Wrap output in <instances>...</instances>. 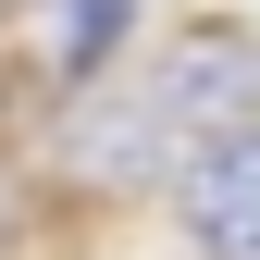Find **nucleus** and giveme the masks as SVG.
<instances>
[{
	"mask_svg": "<svg viewBox=\"0 0 260 260\" xmlns=\"http://www.w3.org/2000/svg\"><path fill=\"white\" fill-rule=\"evenodd\" d=\"M174 223H186V248H199V260H260V112L186 137Z\"/></svg>",
	"mask_w": 260,
	"mask_h": 260,
	"instance_id": "2",
	"label": "nucleus"
},
{
	"mask_svg": "<svg viewBox=\"0 0 260 260\" xmlns=\"http://www.w3.org/2000/svg\"><path fill=\"white\" fill-rule=\"evenodd\" d=\"M161 100H174L186 137H211V124H248L260 112V38L248 25H174V50H161Z\"/></svg>",
	"mask_w": 260,
	"mask_h": 260,
	"instance_id": "3",
	"label": "nucleus"
},
{
	"mask_svg": "<svg viewBox=\"0 0 260 260\" xmlns=\"http://www.w3.org/2000/svg\"><path fill=\"white\" fill-rule=\"evenodd\" d=\"M38 174L62 186V199H87V211L174 199V174H186V124H174L161 87H112V75H87V87H62V100H50Z\"/></svg>",
	"mask_w": 260,
	"mask_h": 260,
	"instance_id": "1",
	"label": "nucleus"
},
{
	"mask_svg": "<svg viewBox=\"0 0 260 260\" xmlns=\"http://www.w3.org/2000/svg\"><path fill=\"white\" fill-rule=\"evenodd\" d=\"M137 38V0H50V87L112 75V50Z\"/></svg>",
	"mask_w": 260,
	"mask_h": 260,
	"instance_id": "4",
	"label": "nucleus"
}]
</instances>
